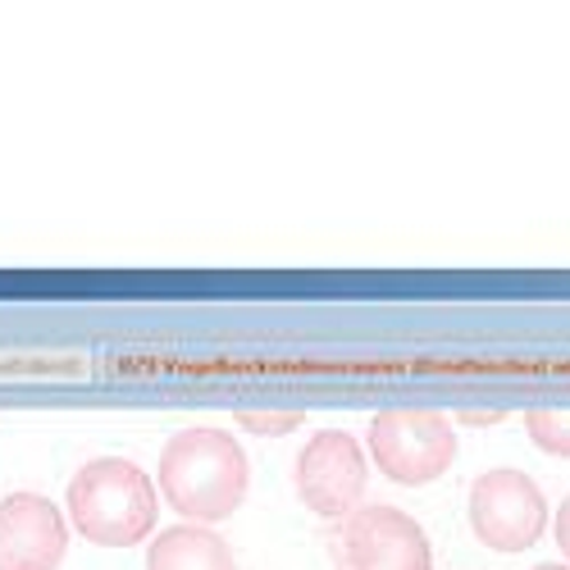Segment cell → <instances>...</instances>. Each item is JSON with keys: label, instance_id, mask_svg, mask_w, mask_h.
<instances>
[{"label": "cell", "instance_id": "obj_2", "mask_svg": "<svg viewBox=\"0 0 570 570\" xmlns=\"http://www.w3.org/2000/svg\"><path fill=\"white\" fill-rule=\"evenodd\" d=\"M69 530L101 548H132L156 530L160 493L156 480L128 456H97L87 461L65 493Z\"/></svg>", "mask_w": 570, "mask_h": 570}, {"label": "cell", "instance_id": "obj_1", "mask_svg": "<svg viewBox=\"0 0 570 570\" xmlns=\"http://www.w3.org/2000/svg\"><path fill=\"white\" fill-rule=\"evenodd\" d=\"M156 484L183 520H193V525H215V520H228L247 502L252 461L243 448H237L233 434L210 430V424H193V430H178L165 443Z\"/></svg>", "mask_w": 570, "mask_h": 570}, {"label": "cell", "instance_id": "obj_3", "mask_svg": "<svg viewBox=\"0 0 570 570\" xmlns=\"http://www.w3.org/2000/svg\"><path fill=\"white\" fill-rule=\"evenodd\" d=\"M370 456L402 489L434 484L456 461V430L443 411L389 406L370 420Z\"/></svg>", "mask_w": 570, "mask_h": 570}, {"label": "cell", "instance_id": "obj_8", "mask_svg": "<svg viewBox=\"0 0 570 570\" xmlns=\"http://www.w3.org/2000/svg\"><path fill=\"white\" fill-rule=\"evenodd\" d=\"M147 570H237V561L210 525H169L165 534H156Z\"/></svg>", "mask_w": 570, "mask_h": 570}, {"label": "cell", "instance_id": "obj_9", "mask_svg": "<svg viewBox=\"0 0 570 570\" xmlns=\"http://www.w3.org/2000/svg\"><path fill=\"white\" fill-rule=\"evenodd\" d=\"M525 434L548 456H566L570 461V406H534V411H525Z\"/></svg>", "mask_w": 570, "mask_h": 570}, {"label": "cell", "instance_id": "obj_11", "mask_svg": "<svg viewBox=\"0 0 570 570\" xmlns=\"http://www.w3.org/2000/svg\"><path fill=\"white\" fill-rule=\"evenodd\" d=\"M552 525H557V548L570 557V498L557 507V520H552Z\"/></svg>", "mask_w": 570, "mask_h": 570}, {"label": "cell", "instance_id": "obj_4", "mask_svg": "<svg viewBox=\"0 0 570 570\" xmlns=\"http://www.w3.org/2000/svg\"><path fill=\"white\" fill-rule=\"evenodd\" d=\"M470 530L493 552H525L548 530V498L515 465L484 470L470 484Z\"/></svg>", "mask_w": 570, "mask_h": 570}, {"label": "cell", "instance_id": "obj_5", "mask_svg": "<svg viewBox=\"0 0 570 570\" xmlns=\"http://www.w3.org/2000/svg\"><path fill=\"white\" fill-rule=\"evenodd\" d=\"M293 484H297V498L306 502V511H315L320 520L356 515L365 502V484H370L365 448L347 430H320L297 452Z\"/></svg>", "mask_w": 570, "mask_h": 570}, {"label": "cell", "instance_id": "obj_6", "mask_svg": "<svg viewBox=\"0 0 570 570\" xmlns=\"http://www.w3.org/2000/svg\"><path fill=\"white\" fill-rule=\"evenodd\" d=\"M343 552L352 570H434V548L420 520L402 507H361L343 525Z\"/></svg>", "mask_w": 570, "mask_h": 570}, {"label": "cell", "instance_id": "obj_12", "mask_svg": "<svg viewBox=\"0 0 570 570\" xmlns=\"http://www.w3.org/2000/svg\"><path fill=\"white\" fill-rule=\"evenodd\" d=\"M534 570H570V566H561V561H548V566H534Z\"/></svg>", "mask_w": 570, "mask_h": 570}, {"label": "cell", "instance_id": "obj_7", "mask_svg": "<svg viewBox=\"0 0 570 570\" xmlns=\"http://www.w3.org/2000/svg\"><path fill=\"white\" fill-rule=\"evenodd\" d=\"M69 552V515L41 493L0 498V570H60Z\"/></svg>", "mask_w": 570, "mask_h": 570}, {"label": "cell", "instance_id": "obj_10", "mask_svg": "<svg viewBox=\"0 0 570 570\" xmlns=\"http://www.w3.org/2000/svg\"><path fill=\"white\" fill-rule=\"evenodd\" d=\"M237 420V430L243 434H261V439H283V434H293L302 430V411H233Z\"/></svg>", "mask_w": 570, "mask_h": 570}]
</instances>
